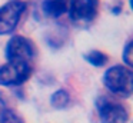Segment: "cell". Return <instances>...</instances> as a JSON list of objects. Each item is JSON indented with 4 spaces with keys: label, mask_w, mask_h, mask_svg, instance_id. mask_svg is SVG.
<instances>
[{
    "label": "cell",
    "mask_w": 133,
    "mask_h": 123,
    "mask_svg": "<svg viewBox=\"0 0 133 123\" xmlns=\"http://www.w3.org/2000/svg\"><path fill=\"white\" fill-rule=\"evenodd\" d=\"M104 86L110 93L120 97H130L133 89V74L130 67L117 64L104 73Z\"/></svg>",
    "instance_id": "obj_1"
},
{
    "label": "cell",
    "mask_w": 133,
    "mask_h": 123,
    "mask_svg": "<svg viewBox=\"0 0 133 123\" xmlns=\"http://www.w3.org/2000/svg\"><path fill=\"white\" fill-rule=\"evenodd\" d=\"M37 49L26 36H13L6 44V59L9 62L30 63L35 59Z\"/></svg>",
    "instance_id": "obj_2"
},
{
    "label": "cell",
    "mask_w": 133,
    "mask_h": 123,
    "mask_svg": "<svg viewBox=\"0 0 133 123\" xmlns=\"http://www.w3.org/2000/svg\"><path fill=\"white\" fill-rule=\"evenodd\" d=\"M97 113L102 123H127L129 119L126 107L109 96L97 99Z\"/></svg>",
    "instance_id": "obj_3"
},
{
    "label": "cell",
    "mask_w": 133,
    "mask_h": 123,
    "mask_svg": "<svg viewBox=\"0 0 133 123\" xmlns=\"http://www.w3.org/2000/svg\"><path fill=\"white\" fill-rule=\"evenodd\" d=\"M26 9L27 3L20 0H13L0 7V36L12 33L17 27Z\"/></svg>",
    "instance_id": "obj_4"
},
{
    "label": "cell",
    "mask_w": 133,
    "mask_h": 123,
    "mask_svg": "<svg viewBox=\"0 0 133 123\" xmlns=\"http://www.w3.org/2000/svg\"><path fill=\"white\" fill-rule=\"evenodd\" d=\"M32 64L22 62H7L0 66V86H19L32 76Z\"/></svg>",
    "instance_id": "obj_5"
},
{
    "label": "cell",
    "mask_w": 133,
    "mask_h": 123,
    "mask_svg": "<svg viewBox=\"0 0 133 123\" xmlns=\"http://www.w3.org/2000/svg\"><path fill=\"white\" fill-rule=\"evenodd\" d=\"M99 0H70L69 13L73 22H92L99 13Z\"/></svg>",
    "instance_id": "obj_6"
},
{
    "label": "cell",
    "mask_w": 133,
    "mask_h": 123,
    "mask_svg": "<svg viewBox=\"0 0 133 123\" xmlns=\"http://www.w3.org/2000/svg\"><path fill=\"white\" fill-rule=\"evenodd\" d=\"M42 9L47 16L60 17L69 11V0H44Z\"/></svg>",
    "instance_id": "obj_7"
},
{
    "label": "cell",
    "mask_w": 133,
    "mask_h": 123,
    "mask_svg": "<svg viewBox=\"0 0 133 123\" xmlns=\"http://www.w3.org/2000/svg\"><path fill=\"white\" fill-rule=\"evenodd\" d=\"M69 103H70V94L69 92L63 90V89L55 92L50 97V105L56 109H64L69 106Z\"/></svg>",
    "instance_id": "obj_8"
},
{
    "label": "cell",
    "mask_w": 133,
    "mask_h": 123,
    "mask_svg": "<svg viewBox=\"0 0 133 123\" xmlns=\"http://www.w3.org/2000/svg\"><path fill=\"white\" fill-rule=\"evenodd\" d=\"M84 60H86L87 63H90L92 66L102 67V66H104L107 63L109 57H107V54H104L103 51H100V50H92V51L84 54Z\"/></svg>",
    "instance_id": "obj_9"
},
{
    "label": "cell",
    "mask_w": 133,
    "mask_h": 123,
    "mask_svg": "<svg viewBox=\"0 0 133 123\" xmlns=\"http://www.w3.org/2000/svg\"><path fill=\"white\" fill-rule=\"evenodd\" d=\"M0 123H24V120L15 110L6 107L0 112Z\"/></svg>",
    "instance_id": "obj_10"
},
{
    "label": "cell",
    "mask_w": 133,
    "mask_h": 123,
    "mask_svg": "<svg viewBox=\"0 0 133 123\" xmlns=\"http://www.w3.org/2000/svg\"><path fill=\"white\" fill-rule=\"evenodd\" d=\"M132 53H133V50H132V42H127V44L124 46V49H123V62L126 63L129 67L133 64Z\"/></svg>",
    "instance_id": "obj_11"
},
{
    "label": "cell",
    "mask_w": 133,
    "mask_h": 123,
    "mask_svg": "<svg viewBox=\"0 0 133 123\" xmlns=\"http://www.w3.org/2000/svg\"><path fill=\"white\" fill-rule=\"evenodd\" d=\"M7 107V105H6V100L2 97V94H0V112L2 110H4V109Z\"/></svg>",
    "instance_id": "obj_12"
}]
</instances>
